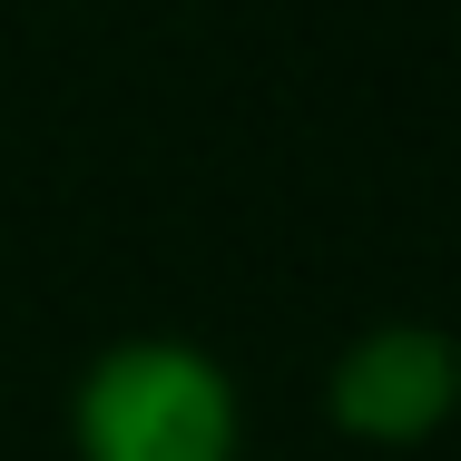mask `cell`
Listing matches in <instances>:
<instances>
[{
  "label": "cell",
  "mask_w": 461,
  "mask_h": 461,
  "mask_svg": "<svg viewBox=\"0 0 461 461\" xmlns=\"http://www.w3.org/2000/svg\"><path fill=\"white\" fill-rule=\"evenodd\" d=\"M89 461H226V393L186 354H118L89 383Z\"/></svg>",
  "instance_id": "cell-1"
},
{
  "label": "cell",
  "mask_w": 461,
  "mask_h": 461,
  "mask_svg": "<svg viewBox=\"0 0 461 461\" xmlns=\"http://www.w3.org/2000/svg\"><path fill=\"white\" fill-rule=\"evenodd\" d=\"M432 393H442V364H432V344H412V334H383L354 383H344V412L364 422V432H402V422H422L432 412Z\"/></svg>",
  "instance_id": "cell-2"
}]
</instances>
